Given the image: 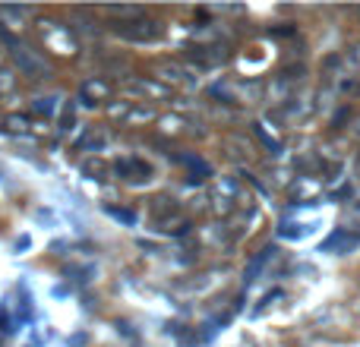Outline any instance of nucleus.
Here are the masks:
<instances>
[{
	"label": "nucleus",
	"instance_id": "1a4fd4ad",
	"mask_svg": "<svg viewBox=\"0 0 360 347\" xmlns=\"http://www.w3.org/2000/svg\"><path fill=\"white\" fill-rule=\"evenodd\" d=\"M54 101H57V98H38L35 111H38V114H44V117H51V114H54V107H57Z\"/></svg>",
	"mask_w": 360,
	"mask_h": 347
},
{
	"label": "nucleus",
	"instance_id": "0eeeda50",
	"mask_svg": "<svg viewBox=\"0 0 360 347\" xmlns=\"http://www.w3.org/2000/svg\"><path fill=\"white\" fill-rule=\"evenodd\" d=\"M127 89H136V92H143V95H152V98H168V89L165 86H158V82H149V79H136V76H133V79H127Z\"/></svg>",
	"mask_w": 360,
	"mask_h": 347
},
{
	"label": "nucleus",
	"instance_id": "39448f33",
	"mask_svg": "<svg viewBox=\"0 0 360 347\" xmlns=\"http://www.w3.org/2000/svg\"><path fill=\"white\" fill-rule=\"evenodd\" d=\"M108 95H111V86L101 79H89V82H82V89H79V101L86 107H95L101 98H108Z\"/></svg>",
	"mask_w": 360,
	"mask_h": 347
},
{
	"label": "nucleus",
	"instance_id": "f03ea898",
	"mask_svg": "<svg viewBox=\"0 0 360 347\" xmlns=\"http://www.w3.org/2000/svg\"><path fill=\"white\" fill-rule=\"evenodd\" d=\"M117 35L120 38H130V41H155L158 35H162V25L155 22V19H133V22H120L117 25Z\"/></svg>",
	"mask_w": 360,
	"mask_h": 347
},
{
	"label": "nucleus",
	"instance_id": "9d476101",
	"mask_svg": "<svg viewBox=\"0 0 360 347\" xmlns=\"http://www.w3.org/2000/svg\"><path fill=\"white\" fill-rule=\"evenodd\" d=\"M108 215L120 218V221H127V224H136V211H127V209H108Z\"/></svg>",
	"mask_w": 360,
	"mask_h": 347
},
{
	"label": "nucleus",
	"instance_id": "423d86ee",
	"mask_svg": "<svg viewBox=\"0 0 360 347\" xmlns=\"http://www.w3.org/2000/svg\"><path fill=\"white\" fill-rule=\"evenodd\" d=\"M357 240H360L357 234H348V230L342 228V230H335V234L323 243V253H332V249H335V253H348V249L357 247Z\"/></svg>",
	"mask_w": 360,
	"mask_h": 347
},
{
	"label": "nucleus",
	"instance_id": "f257e3e1",
	"mask_svg": "<svg viewBox=\"0 0 360 347\" xmlns=\"http://www.w3.org/2000/svg\"><path fill=\"white\" fill-rule=\"evenodd\" d=\"M4 38L10 44V57L19 67V73L29 76V79H51V63L44 60L41 51H35L32 44L19 41V38H10V35H4Z\"/></svg>",
	"mask_w": 360,
	"mask_h": 347
},
{
	"label": "nucleus",
	"instance_id": "20e7f679",
	"mask_svg": "<svg viewBox=\"0 0 360 347\" xmlns=\"http://www.w3.org/2000/svg\"><path fill=\"white\" fill-rule=\"evenodd\" d=\"M60 25L57 22H41V35H44V41L51 44V48L57 51V54H73V38H70V32H57Z\"/></svg>",
	"mask_w": 360,
	"mask_h": 347
},
{
	"label": "nucleus",
	"instance_id": "9b49d317",
	"mask_svg": "<svg viewBox=\"0 0 360 347\" xmlns=\"http://www.w3.org/2000/svg\"><path fill=\"white\" fill-rule=\"evenodd\" d=\"M351 136H354V139H357V143H360V117L354 120V124H351Z\"/></svg>",
	"mask_w": 360,
	"mask_h": 347
},
{
	"label": "nucleus",
	"instance_id": "7ed1b4c3",
	"mask_svg": "<svg viewBox=\"0 0 360 347\" xmlns=\"http://www.w3.org/2000/svg\"><path fill=\"white\" fill-rule=\"evenodd\" d=\"M117 177L130 180V183H146V180H152V168L139 158H124V162H117Z\"/></svg>",
	"mask_w": 360,
	"mask_h": 347
},
{
	"label": "nucleus",
	"instance_id": "6e6552de",
	"mask_svg": "<svg viewBox=\"0 0 360 347\" xmlns=\"http://www.w3.org/2000/svg\"><path fill=\"white\" fill-rule=\"evenodd\" d=\"M272 253H275V249H272V247H266V249H262V253H259V256H256V259H253V262H250V268H247V284H250V281H253V278H256V272H259V268H262V266H266V262H269V259H272Z\"/></svg>",
	"mask_w": 360,
	"mask_h": 347
}]
</instances>
